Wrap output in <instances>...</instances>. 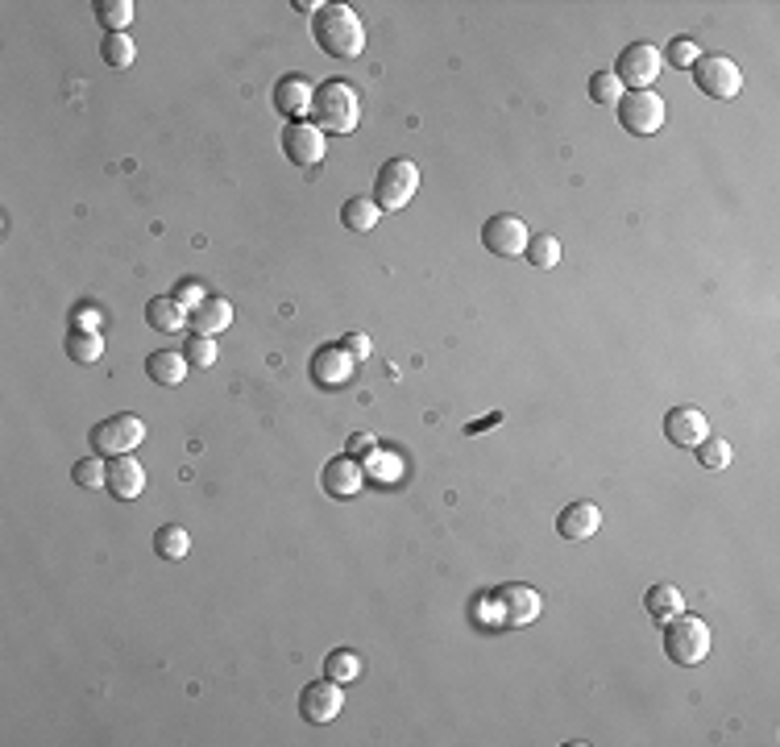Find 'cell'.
I'll list each match as a JSON object with an SVG mask.
<instances>
[{"mask_svg": "<svg viewBox=\"0 0 780 747\" xmlns=\"http://www.w3.org/2000/svg\"><path fill=\"white\" fill-rule=\"evenodd\" d=\"M590 100L594 104H602V108H615L619 100H623V83L610 75V71H598V75H590Z\"/></svg>", "mask_w": 780, "mask_h": 747, "instance_id": "cell-30", "label": "cell"}, {"mask_svg": "<svg viewBox=\"0 0 780 747\" xmlns=\"http://www.w3.org/2000/svg\"><path fill=\"white\" fill-rule=\"evenodd\" d=\"M366 474H374L378 482H399V457H386V449H374L366 461H361Z\"/></svg>", "mask_w": 780, "mask_h": 747, "instance_id": "cell-34", "label": "cell"}, {"mask_svg": "<svg viewBox=\"0 0 780 747\" xmlns=\"http://www.w3.org/2000/svg\"><path fill=\"white\" fill-rule=\"evenodd\" d=\"M361 121V96L341 79H328L312 96V125L320 133H353Z\"/></svg>", "mask_w": 780, "mask_h": 747, "instance_id": "cell-2", "label": "cell"}, {"mask_svg": "<svg viewBox=\"0 0 780 747\" xmlns=\"http://www.w3.org/2000/svg\"><path fill=\"white\" fill-rule=\"evenodd\" d=\"M353 357L341 349V345H328V349H316L312 357V382L324 386V391H341V386L353 378Z\"/></svg>", "mask_w": 780, "mask_h": 747, "instance_id": "cell-14", "label": "cell"}, {"mask_svg": "<svg viewBox=\"0 0 780 747\" xmlns=\"http://www.w3.org/2000/svg\"><path fill=\"white\" fill-rule=\"evenodd\" d=\"M660 67H664V59H660V50L652 46V42H631L623 54H619V63H615V75L623 88H631V92H648L652 83L660 79Z\"/></svg>", "mask_w": 780, "mask_h": 747, "instance_id": "cell-7", "label": "cell"}, {"mask_svg": "<svg viewBox=\"0 0 780 747\" xmlns=\"http://www.w3.org/2000/svg\"><path fill=\"white\" fill-rule=\"evenodd\" d=\"M187 366H191L187 357L183 353H171V349H158V353L146 357V374L154 382H162V386H179L187 378Z\"/></svg>", "mask_w": 780, "mask_h": 747, "instance_id": "cell-21", "label": "cell"}, {"mask_svg": "<svg viewBox=\"0 0 780 747\" xmlns=\"http://www.w3.org/2000/svg\"><path fill=\"white\" fill-rule=\"evenodd\" d=\"M527 241H532V233H527V225L519 216H490L486 225H482V245L490 249V254H498V258H519L523 249H527Z\"/></svg>", "mask_w": 780, "mask_h": 747, "instance_id": "cell-11", "label": "cell"}, {"mask_svg": "<svg viewBox=\"0 0 780 747\" xmlns=\"http://www.w3.org/2000/svg\"><path fill=\"white\" fill-rule=\"evenodd\" d=\"M96 328H100V312L83 303V308L75 312V320H71V332H96Z\"/></svg>", "mask_w": 780, "mask_h": 747, "instance_id": "cell-38", "label": "cell"}, {"mask_svg": "<svg viewBox=\"0 0 780 747\" xmlns=\"http://www.w3.org/2000/svg\"><path fill=\"white\" fill-rule=\"evenodd\" d=\"M490 606V627H523V623H536L540 619V594L532 586H503V590H494L482 598Z\"/></svg>", "mask_w": 780, "mask_h": 747, "instance_id": "cell-4", "label": "cell"}, {"mask_svg": "<svg viewBox=\"0 0 780 747\" xmlns=\"http://www.w3.org/2000/svg\"><path fill=\"white\" fill-rule=\"evenodd\" d=\"M67 357L79 366H92L104 357V341H100V332H67Z\"/></svg>", "mask_w": 780, "mask_h": 747, "instance_id": "cell-24", "label": "cell"}, {"mask_svg": "<svg viewBox=\"0 0 780 747\" xmlns=\"http://www.w3.org/2000/svg\"><path fill=\"white\" fill-rule=\"evenodd\" d=\"M523 254H527V262H532L536 270H552L556 262H561V241H556V237H532Z\"/></svg>", "mask_w": 780, "mask_h": 747, "instance_id": "cell-29", "label": "cell"}, {"mask_svg": "<svg viewBox=\"0 0 780 747\" xmlns=\"http://www.w3.org/2000/svg\"><path fill=\"white\" fill-rule=\"evenodd\" d=\"M146 320H150V328H158V332H183V328H187V308H183L175 295H158V299H150Z\"/></svg>", "mask_w": 780, "mask_h": 747, "instance_id": "cell-20", "label": "cell"}, {"mask_svg": "<svg viewBox=\"0 0 780 747\" xmlns=\"http://www.w3.org/2000/svg\"><path fill=\"white\" fill-rule=\"evenodd\" d=\"M88 440H92V449L104 453V457H125V453H133L146 440V424L137 420V415L121 411V415H108V420H100Z\"/></svg>", "mask_w": 780, "mask_h": 747, "instance_id": "cell-6", "label": "cell"}, {"mask_svg": "<svg viewBox=\"0 0 780 747\" xmlns=\"http://www.w3.org/2000/svg\"><path fill=\"white\" fill-rule=\"evenodd\" d=\"M175 299L183 303V308H200V303H204L208 295H204V287H200V283H191V279H187V283H179V287H175Z\"/></svg>", "mask_w": 780, "mask_h": 747, "instance_id": "cell-37", "label": "cell"}, {"mask_svg": "<svg viewBox=\"0 0 780 747\" xmlns=\"http://www.w3.org/2000/svg\"><path fill=\"white\" fill-rule=\"evenodd\" d=\"M615 108H619V125L635 137H652L664 125V100L652 88L648 92H623V100Z\"/></svg>", "mask_w": 780, "mask_h": 747, "instance_id": "cell-9", "label": "cell"}, {"mask_svg": "<svg viewBox=\"0 0 780 747\" xmlns=\"http://www.w3.org/2000/svg\"><path fill=\"white\" fill-rule=\"evenodd\" d=\"M382 220V208L374 204V200H361V196H353L345 208H341V225L349 229V233H370L374 225Z\"/></svg>", "mask_w": 780, "mask_h": 747, "instance_id": "cell-23", "label": "cell"}, {"mask_svg": "<svg viewBox=\"0 0 780 747\" xmlns=\"http://www.w3.org/2000/svg\"><path fill=\"white\" fill-rule=\"evenodd\" d=\"M693 83H698L710 100H735L743 88V75L727 54H702V59L693 63Z\"/></svg>", "mask_w": 780, "mask_h": 747, "instance_id": "cell-8", "label": "cell"}, {"mask_svg": "<svg viewBox=\"0 0 780 747\" xmlns=\"http://www.w3.org/2000/svg\"><path fill=\"white\" fill-rule=\"evenodd\" d=\"M698 465L710 469V474H722V469L731 465V445H727V440H710L706 436L698 445Z\"/></svg>", "mask_w": 780, "mask_h": 747, "instance_id": "cell-33", "label": "cell"}, {"mask_svg": "<svg viewBox=\"0 0 780 747\" xmlns=\"http://www.w3.org/2000/svg\"><path fill=\"white\" fill-rule=\"evenodd\" d=\"M644 606H648V615L656 619V623H668V619H677V615H685V598H681V590L677 586H652L648 594H644Z\"/></svg>", "mask_w": 780, "mask_h": 747, "instance_id": "cell-22", "label": "cell"}, {"mask_svg": "<svg viewBox=\"0 0 780 747\" xmlns=\"http://www.w3.org/2000/svg\"><path fill=\"white\" fill-rule=\"evenodd\" d=\"M154 552L162 561H183L191 552V536L183 528H175V523H166V528H158V536H154Z\"/></svg>", "mask_w": 780, "mask_h": 747, "instance_id": "cell-25", "label": "cell"}, {"mask_svg": "<svg viewBox=\"0 0 780 747\" xmlns=\"http://www.w3.org/2000/svg\"><path fill=\"white\" fill-rule=\"evenodd\" d=\"M698 59H702V50H698V42H693V38H673V42H668V63H673V67L689 71Z\"/></svg>", "mask_w": 780, "mask_h": 747, "instance_id": "cell-35", "label": "cell"}, {"mask_svg": "<svg viewBox=\"0 0 780 747\" xmlns=\"http://www.w3.org/2000/svg\"><path fill=\"white\" fill-rule=\"evenodd\" d=\"M320 486L332 498H353L361 486H366V469H361V461L349 457V453L345 457H332L324 465V474H320Z\"/></svg>", "mask_w": 780, "mask_h": 747, "instance_id": "cell-15", "label": "cell"}, {"mask_svg": "<svg viewBox=\"0 0 780 747\" xmlns=\"http://www.w3.org/2000/svg\"><path fill=\"white\" fill-rule=\"evenodd\" d=\"M324 150H328V142H324V133H320L316 125H308V121H291V125L283 129V154H287L295 166H316V162L324 158Z\"/></svg>", "mask_w": 780, "mask_h": 747, "instance_id": "cell-13", "label": "cell"}, {"mask_svg": "<svg viewBox=\"0 0 780 747\" xmlns=\"http://www.w3.org/2000/svg\"><path fill=\"white\" fill-rule=\"evenodd\" d=\"M100 54H104V63L113 67V71H125V67H133V59H137V46L129 42V34H108V38L100 42Z\"/></svg>", "mask_w": 780, "mask_h": 747, "instance_id": "cell-27", "label": "cell"}, {"mask_svg": "<svg viewBox=\"0 0 780 747\" xmlns=\"http://www.w3.org/2000/svg\"><path fill=\"white\" fill-rule=\"evenodd\" d=\"M312 96H316V88L303 75H283L274 83V108L283 117H291V121L312 117Z\"/></svg>", "mask_w": 780, "mask_h": 747, "instance_id": "cell-16", "label": "cell"}, {"mask_svg": "<svg viewBox=\"0 0 780 747\" xmlns=\"http://www.w3.org/2000/svg\"><path fill=\"white\" fill-rule=\"evenodd\" d=\"M664 436L673 440L677 449H698L702 440L710 436V420H706L698 407H689V403L685 407H673V411L664 415Z\"/></svg>", "mask_w": 780, "mask_h": 747, "instance_id": "cell-12", "label": "cell"}, {"mask_svg": "<svg viewBox=\"0 0 780 747\" xmlns=\"http://www.w3.org/2000/svg\"><path fill=\"white\" fill-rule=\"evenodd\" d=\"M378 445H374V436H366V432H357V436H349V457H370Z\"/></svg>", "mask_w": 780, "mask_h": 747, "instance_id": "cell-39", "label": "cell"}, {"mask_svg": "<svg viewBox=\"0 0 780 747\" xmlns=\"http://www.w3.org/2000/svg\"><path fill=\"white\" fill-rule=\"evenodd\" d=\"M96 17H100V25L108 34H125V25L133 21V5H129V0H100Z\"/></svg>", "mask_w": 780, "mask_h": 747, "instance_id": "cell-28", "label": "cell"}, {"mask_svg": "<svg viewBox=\"0 0 780 747\" xmlns=\"http://www.w3.org/2000/svg\"><path fill=\"white\" fill-rule=\"evenodd\" d=\"M602 528V511L594 503H569L561 515H556V532H561V540H590L594 532Z\"/></svg>", "mask_w": 780, "mask_h": 747, "instance_id": "cell-17", "label": "cell"}, {"mask_svg": "<svg viewBox=\"0 0 780 747\" xmlns=\"http://www.w3.org/2000/svg\"><path fill=\"white\" fill-rule=\"evenodd\" d=\"M664 652H668V660H673V664H681V669H693V664H702L710 656V627L698 615L668 619V627H664Z\"/></svg>", "mask_w": 780, "mask_h": 747, "instance_id": "cell-3", "label": "cell"}, {"mask_svg": "<svg viewBox=\"0 0 780 747\" xmlns=\"http://www.w3.org/2000/svg\"><path fill=\"white\" fill-rule=\"evenodd\" d=\"M345 706V694H341V681H332V677H316L303 685V694H299V714L308 718L312 727H324L332 723V718L341 714Z\"/></svg>", "mask_w": 780, "mask_h": 747, "instance_id": "cell-10", "label": "cell"}, {"mask_svg": "<svg viewBox=\"0 0 780 747\" xmlns=\"http://www.w3.org/2000/svg\"><path fill=\"white\" fill-rule=\"evenodd\" d=\"M183 357L191 362V370H208V366H216V341L200 337V332H191L187 345H183Z\"/></svg>", "mask_w": 780, "mask_h": 747, "instance_id": "cell-31", "label": "cell"}, {"mask_svg": "<svg viewBox=\"0 0 780 747\" xmlns=\"http://www.w3.org/2000/svg\"><path fill=\"white\" fill-rule=\"evenodd\" d=\"M324 677H332V681H357L361 677V656L357 652H349V648H337V652H328L324 656Z\"/></svg>", "mask_w": 780, "mask_h": 747, "instance_id": "cell-26", "label": "cell"}, {"mask_svg": "<svg viewBox=\"0 0 780 747\" xmlns=\"http://www.w3.org/2000/svg\"><path fill=\"white\" fill-rule=\"evenodd\" d=\"M233 324V303L229 299H204L200 308H191V332H200V337H216V332H225Z\"/></svg>", "mask_w": 780, "mask_h": 747, "instance_id": "cell-19", "label": "cell"}, {"mask_svg": "<svg viewBox=\"0 0 780 747\" xmlns=\"http://www.w3.org/2000/svg\"><path fill=\"white\" fill-rule=\"evenodd\" d=\"M349 357H353V362H366V357L374 353V345H370V337H366V332H349V337H345V345H341Z\"/></svg>", "mask_w": 780, "mask_h": 747, "instance_id": "cell-36", "label": "cell"}, {"mask_svg": "<svg viewBox=\"0 0 780 747\" xmlns=\"http://www.w3.org/2000/svg\"><path fill=\"white\" fill-rule=\"evenodd\" d=\"M71 478H75V486H83V490H96V486H108V465H104L100 457H83V461H75V469H71Z\"/></svg>", "mask_w": 780, "mask_h": 747, "instance_id": "cell-32", "label": "cell"}, {"mask_svg": "<svg viewBox=\"0 0 780 747\" xmlns=\"http://www.w3.org/2000/svg\"><path fill=\"white\" fill-rule=\"evenodd\" d=\"M420 191V171H415V162L407 158H390L382 171H378V183H374V204L382 212H399L411 204V196Z\"/></svg>", "mask_w": 780, "mask_h": 747, "instance_id": "cell-5", "label": "cell"}, {"mask_svg": "<svg viewBox=\"0 0 780 747\" xmlns=\"http://www.w3.org/2000/svg\"><path fill=\"white\" fill-rule=\"evenodd\" d=\"M108 490H113L117 503H133L146 490V469L133 461V453L113 457V465H108Z\"/></svg>", "mask_w": 780, "mask_h": 747, "instance_id": "cell-18", "label": "cell"}, {"mask_svg": "<svg viewBox=\"0 0 780 747\" xmlns=\"http://www.w3.org/2000/svg\"><path fill=\"white\" fill-rule=\"evenodd\" d=\"M312 38L332 59H357L366 50V25L349 5H320L312 17Z\"/></svg>", "mask_w": 780, "mask_h": 747, "instance_id": "cell-1", "label": "cell"}]
</instances>
